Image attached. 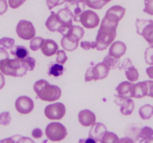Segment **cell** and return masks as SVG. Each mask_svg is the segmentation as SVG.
I'll return each mask as SVG.
<instances>
[{"instance_id": "1", "label": "cell", "mask_w": 153, "mask_h": 143, "mask_svg": "<svg viewBox=\"0 0 153 143\" xmlns=\"http://www.w3.org/2000/svg\"><path fill=\"white\" fill-rule=\"evenodd\" d=\"M35 64V59L30 56L24 59L7 58L0 62V71L5 75L20 77L25 75L28 70L32 71Z\"/></svg>"}, {"instance_id": "2", "label": "cell", "mask_w": 153, "mask_h": 143, "mask_svg": "<svg viewBox=\"0 0 153 143\" xmlns=\"http://www.w3.org/2000/svg\"><path fill=\"white\" fill-rule=\"evenodd\" d=\"M117 26L118 24L111 23L103 18L96 38L97 50H105L111 44L116 38Z\"/></svg>"}, {"instance_id": "3", "label": "cell", "mask_w": 153, "mask_h": 143, "mask_svg": "<svg viewBox=\"0 0 153 143\" xmlns=\"http://www.w3.org/2000/svg\"><path fill=\"white\" fill-rule=\"evenodd\" d=\"M34 90L40 100L47 102L55 101L61 95V89L56 85H52L46 80H39L34 85Z\"/></svg>"}, {"instance_id": "4", "label": "cell", "mask_w": 153, "mask_h": 143, "mask_svg": "<svg viewBox=\"0 0 153 143\" xmlns=\"http://www.w3.org/2000/svg\"><path fill=\"white\" fill-rule=\"evenodd\" d=\"M67 135V129L62 124L59 122H52L46 128V136L51 141H61L65 139Z\"/></svg>"}, {"instance_id": "5", "label": "cell", "mask_w": 153, "mask_h": 143, "mask_svg": "<svg viewBox=\"0 0 153 143\" xmlns=\"http://www.w3.org/2000/svg\"><path fill=\"white\" fill-rule=\"evenodd\" d=\"M136 31L141 35L148 43L153 44V20L137 19L135 22Z\"/></svg>"}, {"instance_id": "6", "label": "cell", "mask_w": 153, "mask_h": 143, "mask_svg": "<svg viewBox=\"0 0 153 143\" xmlns=\"http://www.w3.org/2000/svg\"><path fill=\"white\" fill-rule=\"evenodd\" d=\"M109 69L102 62L99 63L95 66H91L87 69L85 73V81L98 80L104 79L108 75Z\"/></svg>"}, {"instance_id": "7", "label": "cell", "mask_w": 153, "mask_h": 143, "mask_svg": "<svg viewBox=\"0 0 153 143\" xmlns=\"http://www.w3.org/2000/svg\"><path fill=\"white\" fill-rule=\"evenodd\" d=\"M16 34L19 38L25 40H31L35 37L36 30L32 22L28 20H20L16 28Z\"/></svg>"}, {"instance_id": "8", "label": "cell", "mask_w": 153, "mask_h": 143, "mask_svg": "<svg viewBox=\"0 0 153 143\" xmlns=\"http://www.w3.org/2000/svg\"><path fill=\"white\" fill-rule=\"evenodd\" d=\"M45 116L50 120H60L66 113V107L64 104L60 102L49 104L45 108Z\"/></svg>"}, {"instance_id": "9", "label": "cell", "mask_w": 153, "mask_h": 143, "mask_svg": "<svg viewBox=\"0 0 153 143\" xmlns=\"http://www.w3.org/2000/svg\"><path fill=\"white\" fill-rule=\"evenodd\" d=\"M46 27L50 31L55 32V31H58V32L61 33L62 35H65L67 32L70 30V28L73 27L70 26V25H62L58 20L57 19L56 13L52 12L50 16L47 19L46 22Z\"/></svg>"}, {"instance_id": "10", "label": "cell", "mask_w": 153, "mask_h": 143, "mask_svg": "<svg viewBox=\"0 0 153 143\" xmlns=\"http://www.w3.org/2000/svg\"><path fill=\"white\" fill-rule=\"evenodd\" d=\"M79 22H82L85 28L91 29L98 26L100 19L97 13L91 10H88L81 14Z\"/></svg>"}, {"instance_id": "11", "label": "cell", "mask_w": 153, "mask_h": 143, "mask_svg": "<svg viewBox=\"0 0 153 143\" xmlns=\"http://www.w3.org/2000/svg\"><path fill=\"white\" fill-rule=\"evenodd\" d=\"M125 13L126 9L124 7L120 5H114L107 10L104 18L111 23L118 24L123 18Z\"/></svg>"}, {"instance_id": "12", "label": "cell", "mask_w": 153, "mask_h": 143, "mask_svg": "<svg viewBox=\"0 0 153 143\" xmlns=\"http://www.w3.org/2000/svg\"><path fill=\"white\" fill-rule=\"evenodd\" d=\"M15 107L21 114H28L34 109V102L31 98L22 95L16 100Z\"/></svg>"}, {"instance_id": "13", "label": "cell", "mask_w": 153, "mask_h": 143, "mask_svg": "<svg viewBox=\"0 0 153 143\" xmlns=\"http://www.w3.org/2000/svg\"><path fill=\"white\" fill-rule=\"evenodd\" d=\"M132 87L133 83L129 81H123L120 83L116 89L119 101H124L127 98H131Z\"/></svg>"}, {"instance_id": "14", "label": "cell", "mask_w": 153, "mask_h": 143, "mask_svg": "<svg viewBox=\"0 0 153 143\" xmlns=\"http://www.w3.org/2000/svg\"><path fill=\"white\" fill-rule=\"evenodd\" d=\"M56 17L58 22L62 25H73V19L74 18V15L69 7H65L58 10L56 13Z\"/></svg>"}, {"instance_id": "15", "label": "cell", "mask_w": 153, "mask_h": 143, "mask_svg": "<svg viewBox=\"0 0 153 143\" xmlns=\"http://www.w3.org/2000/svg\"><path fill=\"white\" fill-rule=\"evenodd\" d=\"M107 131V128L103 124L95 122L92 125L89 132V138L93 139L96 142H101L103 136Z\"/></svg>"}, {"instance_id": "16", "label": "cell", "mask_w": 153, "mask_h": 143, "mask_svg": "<svg viewBox=\"0 0 153 143\" xmlns=\"http://www.w3.org/2000/svg\"><path fill=\"white\" fill-rule=\"evenodd\" d=\"M85 34V30L83 28L79 26V25H73L70 31L64 35L66 38L70 42L76 44H79V42Z\"/></svg>"}, {"instance_id": "17", "label": "cell", "mask_w": 153, "mask_h": 143, "mask_svg": "<svg viewBox=\"0 0 153 143\" xmlns=\"http://www.w3.org/2000/svg\"><path fill=\"white\" fill-rule=\"evenodd\" d=\"M79 121L84 127H89L94 125L96 122V116L89 110H81L79 113Z\"/></svg>"}, {"instance_id": "18", "label": "cell", "mask_w": 153, "mask_h": 143, "mask_svg": "<svg viewBox=\"0 0 153 143\" xmlns=\"http://www.w3.org/2000/svg\"><path fill=\"white\" fill-rule=\"evenodd\" d=\"M148 83L146 81L138 82L133 84L132 92H131V98H141L147 95L148 94Z\"/></svg>"}, {"instance_id": "19", "label": "cell", "mask_w": 153, "mask_h": 143, "mask_svg": "<svg viewBox=\"0 0 153 143\" xmlns=\"http://www.w3.org/2000/svg\"><path fill=\"white\" fill-rule=\"evenodd\" d=\"M126 52V46L121 41H116L113 43L109 49L108 54L111 56L120 58L125 55Z\"/></svg>"}, {"instance_id": "20", "label": "cell", "mask_w": 153, "mask_h": 143, "mask_svg": "<svg viewBox=\"0 0 153 143\" xmlns=\"http://www.w3.org/2000/svg\"><path fill=\"white\" fill-rule=\"evenodd\" d=\"M58 50V46L54 40L50 39L45 40L41 47V51L45 56L50 57L55 55Z\"/></svg>"}, {"instance_id": "21", "label": "cell", "mask_w": 153, "mask_h": 143, "mask_svg": "<svg viewBox=\"0 0 153 143\" xmlns=\"http://www.w3.org/2000/svg\"><path fill=\"white\" fill-rule=\"evenodd\" d=\"M66 7H69L72 12H73V15H74V18L73 20L75 22H79V18H80L81 14L84 12L85 8V4L83 1H79V2H75V3H67Z\"/></svg>"}, {"instance_id": "22", "label": "cell", "mask_w": 153, "mask_h": 143, "mask_svg": "<svg viewBox=\"0 0 153 143\" xmlns=\"http://www.w3.org/2000/svg\"><path fill=\"white\" fill-rule=\"evenodd\" d=\"M140 130H141V128H138V127L136 126V125L132 124V125H127L124 133L127 137L131 139L133 142H135L139 140V134H140Z\"/></svg>"}, {"instance_id": "23", "label": "cell", "mask_w": 153, "mask_h": 143, "mask_svg": "<svg viewBox=\"0 0 153 143\" xmlns=\"http://www.w3.org/2000/svg\"><path fill=\"white\" fill-rule=\"evenodd\" d=\"M139 138L141 139L140 142L153 143V130L148 126L143 127L140 130Z\"/></svg>"}, {"instance_id": "24", "label": "cell", "mask_w": 153, "mask_h": 143, "mask_svg": "<svg viewBox=\"0 0 153 143\" xmlns=\"http://www.w3.org/2000/svg\"><path fill=\"white\" fill-rule=\"evenodd\" d=\"M10 54L18 59H24L28 56L29 52L25 46H15L10 49Z\"/></svg>"}, {"instance_id": "25", "label": "cell", "mask_w": 153, "mask_h": 143, "mask_svg": "<svg viewBox=\"0 0 153 143\" xmlns=\"http://www.w3.org/2000/svg\"><path fill=\"white\" fill-rule=\"evenodd\" d=\"M134 109V101L131 98H127L123 101L121 104L120 112L124 116H129L133 113Z\"/></svg>"}, {"instance_id": "26", "label": "cell", "mask_w": 153, "mask_h": 143, "mask_svg": "<svg viewBox=\"0 0 153 143\" xmlns=\"http://www.w3.org/2000/svg\"><path fill=\"white\" fill-rule=\"evenodd\" d=\"M102 63L109 69H114L119 67L120 66L119 58H116L113 56H111L109 54L105 57Z\"/></svg>"}, {"instance_id": "27", "label": "cell", "mask_w": 153, "mask_h": 143, "mask_svg": "<svg viewBox=\"0 0 153 143\" xmlns=\"http://www.w3.org/2000/svg\"><path fill=\"white\" fill-rule=\"evenodd\" d=\"M64 66L62 64L55 63L51 62L49 63V75L55 76V77H58L60 75H62L64 73Z\"/></svg>"}, {"instance_id": "28", "label": "cell", "mask_w": 153, "mask_h": 143, "mask_svg": "<svg viewBox=\"0 0 153 143\" xmlns=\"http://www.w3.org/2000/svg\"><path fill=\"white\" fill-rule=\"evenodd\" d=\"M139 114L143 120L150 119L153 116V106L150 104H145L140 108Z\"/></svg>"}, {"instance_id": "29", "label": "cell", "mask_w": 153, "mask_h": 143, "mask_svg": "<svg viewBox=\"0 0 153 143\" xmlns=\"http://www.w3.org/2000/svg\"><path fill=\"white\" fill-rule=\"evenodd\" d=\"M126 75L130 82H135L138 79L139 73L137 69L134 66H131L126 69Z\"/></svg>"}, {"instance_id": "30", "label": "cell", "mask_w": 153, "mask_h": 143, "mask_svg": "<svg viewBox=\"0 0 153 143\" xmlns=\"http://www.w3.org/2000/svg\"><path fill=\"white\" fill-rule=\"evenodd\" d=\"M83 2L85 3V5L88 6L91 8L96 9V10L101 9L103 6L107 4L102 0H83Z\"/></svg>"}, {"instance_id": "31", "label": "cell", "mask_w": 153, "mask_h": 143, "mask_svg": "<svg viewBox=\"0 0 153 143\" xmlns=\"http://www.w3.org/2000/svg\"><path fill=\"white\" fill-rule=\"evenodd\" d=\"M15 41L13 39L10 37H3L0 39V49H10L14 46Z\"/></svg>"}, {"instance_id": "32", "label": "cell", "mask_w": 153, "mask_h": 143, "mask_svg": "<svg viewBox=\"0 0 153 143\" xmlns=\"http://www.w3.org/2000/svg\"><path fill=\"white\" fill-rule=\"evenodd\" d=\"M45 41V39L40 37H36L32 38V40L30 42V49L32 51H37L38 49H41L42 46Z\"/></svg>"}, {"instance_id": "33", "label": "cell", "mask_w": 153, "mask_h": 143, "mask_svg": "<svg viewBox=\"0 0 153 143\" xmlns=\"http://www.w3.org/2000/svg\"><path fill=\"white\" fill-rule=\"evenodd\" d=\"M119 139L118 136L115 133L111 132H107L104 134L102 139L100 142L102 143H114V142H119Z\"/></svg>"}, {"instance_id": "34", "label": "cell", "mask_w": 153, "mask_h": 143, "mask_svg": "<svg viewBox=\"0 0 153 143\" xmlns=\"http://www.w3.org/2000/svg\"><path fill=\"white\" fill-rule=\"evenodd\" d=\"M61 43L63 49H65L66 51H68V52H72V51L76 50L78 48V46H79V44H76V43H73L72 42H70L64 36L61 39Z\"/></svg>"}, {"instance_id": "35", "label": "cell", "mask_w": 153, "mask_h": 143, "mask_svg": "<svg viewBox=\"0 0 153 143\" xmlns=\"http://www.w3.org/2000/svg\"><path fill=\"white\" fill-rule=\"evenodd\" d=\"M145 61L149 65H153V45L148 47L145 51Z\"/></svg>"}, {"instance_id": "36", "label": "cell", "mask_w": 153, "mask_h": 143, "mask_svg": "<svg viewBox=\"0 0 153 143\" xmlns=\"http://www.w3.org/2000/svg\"><path fill=\"white\" fill-rule=\"evenodd\" d=\"M11 122V116L9 112H3L0 113V125H8Z\"/></svg>"}, {"instance_id": "37", "label": "cell", "mask_w": 153, "mask_h": 143, "mask_svg": "<svg viewBox=\"0 0 153 143\" xmlns=\"http://www.w3.org/2000/svg\"><path fill=\"white\" fill-rule=\"evenodd\" d=\"M67 60V56L64 50H59L57 52L56 62L60 64H64Z\"/></svg>"}, {"instance_id": "38", "label": "cell", "mask_w": 153, "mask_h": 143, "mask_svg": "<svg viewBox=\"0 0 153 143\" xmlns=\"http://www.w3.org/2000/svg\"><path fill=\"white\" fill-rule=\"evenodd\" d=\"M145 7L143 11L153 16V0H144Z\"/></svg>"}, {"instance_id": "39", "label": "cell", "mask_w": 153, "mask_h": 143, "mask_svg": "<svg viewBox=\"0 0 153 143\" xmlns=\"http://www.w3.org/2000/svg\"><path fill=\"white\" fill-rule=\"evenodd\" d=\"M81 47L85 49V50H89L91 49H97V43H96V41H82L81 42Z\"/></svg>"}, {"instance_id": "40", "label": "cell", "mask_w": 153, "mask_h": 143, "mask_svg": "<svg viewBox=\"0 0 153 143\" xmlns=\"http://www.w3.org/2000/svg\"><path fill=\"white\" fill-rule=\"evenodd\" d=\"M64 2H65L64 0H46V4L49 10H52L53 7L56 6L64 4Z\"/></svg>"}, {"instance_id": "41", "label": "cell", "mask_w": 153, "mask_h": 143, "mask_svg": "<svg viewBox=\"0 0 153 143\" xmlns=\"http://www.w3.org/2000/svg\"><path fill=\"white\" fill-rule=\"evenodd\" d=\"M26 0H8V4L11 8L16 9L22 5Z\"/></svg>"}, {"instance_id": "42", "label": "cell", "mask_w": 153, "mask_h": 143, "mask_svg": "<svg viewBox=\"0 0 153 143\" xmlns=\"http://www.w3.org/2000/svg\"><path fill=\"white\" fill-rule=\"evenodd\" d=\"M7 3L6 0H0V15H2L7 11Z\"/></svg>"}, {"instance_id": "43", "label": "cell", "mask_w": 153, "mask_h": 143, "mask_svg": "<svg viewBox=\"0 0 153 143\" xmlns=\"http://www.w3.org/2000/svg\"><path fill=\"white\" fill-rule=\"evenodd\" d=\"M132 66V63H131V61L130 60V59H128V58H126V59H125V60L123 61V63L122 64V66L120 68V69L122 70V69H127L128 68V67L131 66Z\"/></svg>"}, {"instance_id": "44", "label": "cell", "mask_w": 153, "mask_h": 143, "mask_svg": "<svg viewBox=\"0 0 153 143\" xmlns=\"http://www.w3.org/2000/svg\"><path fill=\"white\" fill-rule=\"evenodd\" d=\"M148 83V88H149V90H148V96L153 98V80H146Z\"/></svg>"}, {"instance_id": "45", "label": "cell", "mask_w": 153, "mask_h": 143, "mask_svg": "<svg viewBox=\"0 0 153 143\" xmlns=\"http://www.w3.org/2000/svg\"><path fill=\"white\" fill-rule=\"evenodd\" d=\"M32 136L34 138L39 139L40 138V137H42V136H43V132H42L41 130L39 129V128H36V129H34V130H33Z\"/></svg>"}, {"instance_id": "46", "label": "cell", "mask_w": 153, "mask_h": 143, "mask_svg": "<svg viewBox=\"0 0 153 143\" xmlns=\"http://www.w3.org/2000/svg\"><path fill=\"white\" fill-rule=\"evenodd\" d=\"M7 58H9V55L7 51L4 49H0V62Z\"/></svg>"}, {"instance_id": "47", "label": "cell", "mask_w": 153, "mask_h": 143, "mask_svg": "<svg viewBox=\"0 0 153 143\" xmlns=\"http://www.w3.org/2000/svg\"><path fill=\"white\" fill-rule=\"evenodd\" d=\"M146 74H147V75L149 76V78L153 79V65L151 66L148 67V68L146 69Z\"/></svg>"}, {"instance_id": "48", "label": "cell", "mask_w": 153, "mask_h": 143, "mask_svg": "<svg viewBox=\"0 0 153 143\" xmlns=\"http://www.w3.org/2000/svg\"><path fill=\"white\" fill-rule=\"evenodd\" d=\"M3 73H1L0 72V89H2L4 86V83H5V80H4V75H3Z\"/></svg>"}, {"instance_id": "49", "label": "cell", "mask_w": 153, "mask_h": 143, "mask_svg": "<svg viewBox=\"0 0 153 143\" xmlns=\"http://www.w3.org/2000/svg\"><path fill=\"white\" fill-rule=\"evenodd\" d=\"M67 3H75L79 2V1H83V0H64Z\"/></svg>"}, {"instance_id": "50", "label": "cell", "mask_w": 153, "mask_h": 143, "mask_svg": "<svg viewBox=\"0 0 153 143\" xmlns=\"http://www.w3.org/2000/svg\"><path fill=\"white\" fill-rule=\"evenodd\" d=\"M103 1H105V3H108V2H110L111 1V0H102Z\"/></svg>"}, {"instance_id": "51", "label": "cell", "mask_w": 153, "mask_h": 143, "mask_svg": "<svg viewBox=\"0 0 153 143\" xmlns=\"http://www.w3.org/2000/svg\"><path fill=\"white\" fill-rule=\"evenodd\" d=\"M152 45H153V44H152Z\"/></svg>"}]
</instances>
